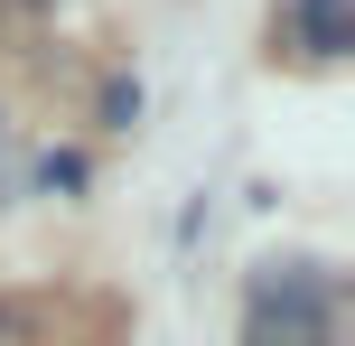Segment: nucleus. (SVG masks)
Instances as JSON below:
<instances>
[{
    "instance_id": "obj_1",
    "label": "nucleus",
    "mask_w": 355,
    "mask_h": 346,
    "mask_svg": "<svg viewBox=\"0 0 355 346\" xmlns=\"http://www.w3.org/2000/svg\"><path fill=\"white\" fill-rule=\"evenodd\" d=\"M327 337H337V318H327V272L318 262H262L243 346H327Z\"/></svg>"
},
{
    "instance_id": "obj_2",
    "label": "nucleus",
    "mask_w": 355,
    "mask_h": 346,
    "mask_svg": "<svg viewBox=\"0 0 355 346\" xmlns=\"http://www.w3.org/2000/svg\"><path fill=\"white\" fill-rule=\"evenodd\" d=\"M290 28H300L309 56H346L355 47V10L346 0H290Z\"/></svg>"
},
{
    "instance_id": "obj_3",
    "label": "nucleus",
    "mask_w": 355,
    "mask_h": 346,
    "mask_svg": "<svg viewBox=\"0 0 355 346\" xmlns=\"http://www.w3.org/2000/svg\"><path fill=\"white\" fill-rule=\"evenodd\" d=\"M103 122H112V131L141 122V85H131V75H122V85H103Z\"/></svg>"
}]
</instances>
